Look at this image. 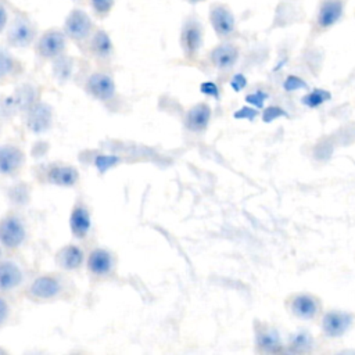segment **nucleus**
I'll list each match as a JSON object with an SVG mask.
<instances>
[{"mask_svg":"<svg viewBox=\"0 0 355 355\" xmlns=\"http://www.w3.org/2000/svg\"><path fill=\"white\" fill-rule=\"evenodd\" d=\"M39 36V26L29 12L12 4L11 15L4 29V44L10 49L24 50L33 46Z\"/></svg>","mask_w":355,"mask_h":355,"instance_id":"f257e3e1","label":"nucleus"},{"mask_svg":"<svg viewBox=\"0 0 355 355\" xmlns=\"http://www.w3.org/2000/svg\"><path fill=\"white\" fill-rule=\"evenodd\" d=\"M204 44V25L197 12H189L180 25L179 46L186 61L194 62Z\"/></svg>","mask_w":355,"mask_h":355,"instance_id":"f03ea898","label":"nucleus"},{"mask_svg":"<svg viewBox=\"0 0 355 355\" xmlns=\"http://www.w3.org/2000/svg\"><path fill=\"white\" fill-rule=\"evenodd\" d=\"M96 26L97 25L94 24L90 14L80 6H76L67 14L62 29L69 42H72L83 53Z\"/></svg>","mask_w":355,"mask_h":355,"instance_id":"7ed1b4c3","label":"nucleus"},{"mask_svg":"<svg viewBox=\"0 0 355 355\" xmlns=\"http://www.w3.org/2000/svg\"><path fill=\"white\" fill-rule=\"evenodd\" d=\"M39 87L32 82L18 85L12 93L0 96V116L11 118L17 114H24L36 101H39Z\"/></svg>","mask_w":355,"mask_h":355,"instance_id":"20e7f679","label":"nucleus"},{"mask_svg":"<svg viewBox=\"0 0 355 355\" xmlns=\"http://www.w3.org/2000/svg\"><path fill=\"white\" fill-rule=\"evenodd\" d=\"M68 42L69 39L62 28L53 26L40 32L32 46L36 60L40 62H51L67 53Z\"/></svg>","mask_w":355,"mask_h":355,"instance_id":"39448f33","label":"nucleus"},{"mask_svg":"<svg viewBox=\"0 0 355 355\" xmlns=\"http://www.w3.org/2000/svg\"><path fill=\"white\" fill-rule=\"evenodd\" d=\"M83 90L93 100L110 103L116 97V83L107 67H98L85 75Z\"/></svg>","mask_w":355,"mask_h":355,"instance_id":"423d86ee","label":"nucleus"},{"mask_svg":"<svg viewBox=\"0 0 355 355\" xmlns=\"http://www.w3.org/2000/svg\"><path fill=\"white\" fill-rule=\"evenodd\" d=\"M65 290L62 276L57 273H43L36 276L25 288L28 300L35 302H47L61 297Z\"/></svg>","mask_w":355,"mask_h":355,"instance_id":"0eeeda50","label":"nucleus"},{"mask_svg":"<svg viewBox=\"0 0 355 355\" xmlns=\"http://www.w3.org/2000/svg\"><path fill=\"white\" fill-rule=\"evenodd\" d=\"M28 239L25 220L15 212H7L0 218V244L7 251L19 250Z\"/></svg>","mask_w":355,"mask_h":355,"instance_id":"6e6552de","label":"nucleus"},{"mask_svg":"<svg viewBox=\"0 0 355 355\" xmlns=\"http://www.w3.org/2000/svg\"><path fill=\"white\" fill-rule=\"evenodd\" d=\"M83 54L93 60L98 67H108L115 57V47L110 33L101 26H96Z\"/></svg>","mask_w":355,"mask_h":355,"instance_id":"1a4fd4ad","label":"nucleus"},{"mask_svg":"<svg viewBox=\"0 0 355 355\" xmlns=\"http://www.w3.org/2000/svg\"><path fill=\"white\" fill-rule=\"evenodd\" d=\"M208 19L219 40H232L236 36V17L227 4L212 3L208 10Z\"/></svg>","mask_w":355,"mask_h":355,"instance_id":"9d476101","label":"nucleus"},{"mask_svg":"<svg viewBox=\"0 0 355 355\" xmlns=\"http://www.w3.org/2000/svg\"><path fill=\"white\" fill-rule=\"evenodd\" d=\"M355 323V315L349 311L329 309L320 316V330L327 338H340L347 334Z\"/></svg>","mask_w":355,"mask_h":355,"instance_id":"9b49d317","label":"nucleus"},{"mask_svg":"<svg viewBox=\"0 0 355 355\" xmlns=\"http://www.w3.org/2000/svg\"><path fill=\"white\" fill-rule=\"evenodd\" d=\"M288 312L300 320H315L322 315V301L311 293H294L287 298Z\"/></svg>","mask_w":355,"mask_h":355,"instance_id":"f8f14e48","label":"nucleus"},{"mask_svg":"<svg viewBox=\"0 0 355 355\" xmlns=\"http://www.w3.org/2000/svg\"><path fill=\"white\" fill-rule=\"evenodd\" d=\"M254 343L257 352L259 354H282L286 352V343L283 341L279 330L263 322L254 324Z\"/></svg>","mask_w":355,"mask_h":355,"instance_id":"ddd939ff","label":"nucleus"},{"mask_svg":"<svg viewBox=\"0 0 355 355\" xmlns=\"http://www.w3.org/2000/svg\"><path fill=\"white\" fill-rule=\"evenodd\" d=\"M207 60L218 72H230L240 60V47L232 40H220L208 51Z\"/></svg>","mask_w":355,"mask_h":355,"instance_id":"4468645a","label":"nucleus"},{"mask_svg":"<svg viewBox=\"0 0 355 355\" xmlns=\"http://www.w3.org/2000/svg\"><path fill=\"white\" fill-rule=\"evenodd\" d=\"M43 179L46 183L51 186L71 189L79 183L80 173L73 165L64 162H53L44 168Z\"/></svg>","mask_w":355,"mask_h":355,"instance_id":"2eb2a0df","label":"nucleus"},{"mask_svg":"<svg viewBox=\"0 0 355 355\" xmlns=\"http://www.w3.org/2000/svg\"><path fill=\"white\" fill-rule=\"evenodd\" d=\"M25 151L15 143L0 144V178L19 175L25 165Z\"/></svg>","mask_w":355,"mask_h":355,"instance_id":"dca6fc26","label":"nucleus"},{"mask_svg":"<svg viewBox=\"0 0 355 355\" xmlns=\"http://www.w3.org/2000/svg\"><path fill=\"white\" fill-rule=\"evenodd\" d=\"M24 119H25L26 128L32 133L35 135L46 133L51 128L53 110L49 104L39 100L24 112Z\"/></svg>","mask_w":355,"mask_h":355,"instance_id":"f3484780","label":"nucleus"},{"mask_svg":"<svg viewBox=\"0 0 355 355\" xmlns=\"http://www.w3.org/2000/svg\"><path fill=\"white\" fill-rule=\"evenodd\" d=\"M68 225L71 234L76 240H85L90 234L93 226L92 214L89 207L83 201H76L71 208Z\"/></svg>","mask_w":355,"mask_h":355,"instance_id":"a211bd4d","label":"nucleus"},{"mask_svg":"<svg viewBox=\"0 0 355 355\" xmlns=\"http://www.w3.org/2000/svg\"><path fill=\"white\" fill-rule=\"evenodd\" d=\"M115 266L114 254L103 247L93 248L86 257V269L93 277H107Z\"/></svg>","mask_w":355,"mask_h":355,"instance_id":"6ab92c4d","label":"nucleus"},{"mask_svg":"<svg viewBox=\"0 0 355 355\" xmlns=\"http://www.w3.org/2000/svg\"><path fill=\"white\" fill-rule=\"evenodd\" d=\"M345 11L344 0H322L316 11V26L327 31L341 21Z\"/></svg>","mask_w":355,"mask_h":355,"instance_id":"aec40b11","label":"nucleus"},{"mask_svg":"<svg viewBox=\"0 0 355 355\" xmlns=\"http://www.w3.org/2000/svg\"><path fill=\"white\" fill-rule=\"evenodd\" d=\"M211 116H212V110H211L209 104H207L204 101L197 103V104L191 105L183 116L184 129L191 133L201 135L208 129Z\"/></svg>","mask_w":355,"mask_h":355,"instance_id":"412c9836","label":"nucleus"},{"mask_svg":"<svg viewBox=\"0 0 355 355\" xmlns=\"http://www.w3.org/2000/svg\"><path fill=\"white\" fill-rule=\"evenodd\" d=\"M54 262L61 270L75 272L83 266L86 262V255L80 245L69 243L58 248L54 255Z\"/></svg>","mask_w":355,"mask_h":355,"instance_id":"4be33fe9","label":"nucleus"},{"mask_svg":"<svg viewBox=\"0 0 355 355\" xmlns=\"http://www.w3.org/2000/svg\"><path fill=\"white\" fill-rule=\"evenodd\" d=\"M25 279L22 268L11 259H0V294L18 288Z\"/></svg>","mask_w":355,"mask_h":355,"instance_id":"5701e85b","label":"nucleus"},{"mask_svg":"<svg viewBox=\"0 0 355 355\" xmlns=\"http://www.w3.org/2000/svg\"><path fill=\"white\" fill-rule=\"evenodd\" d=\"M24 73V64L17 58L10 47L0 46V85L12 82Z\"/></svg>","mask_w":355,"mask_h":355,"instance_id":"b1692460","label":"nucleus"},{"mask_svg":"<svg viewBox=\"0 0 355 355\" xmlns=\"http://www.w3.org/2000/svg\"><path fill=\"white\" fill-rule=\"evenodd\" d=\"M51 73H53V78L60 83V85H64L67 82H69L73 75H75V71L78 68V60L72 55H69L68 53L60 55L58 58L53 60L51 62Z\"/></svg>","mask_w":355,"mask_h":355,"instance_id":"393cba45","label":"nucleus"},{"mask_svg":"<svg viewBox=\"0 0 355 355\" xmlns=\"http://www.w3.org/2000/svg\"><path fill=\"white\" fill-rule=\"evenodd\" d=\"M315 338L306 329L293 331L286 343V352L290 354H309L313 351Z\"/></svg>","mask_w":355,"mask_h":355,"instance_id":"a878e982","label":"nucleus"},{"mask_svg":"<svg viewBox=\"0 0 355 355\" xmlns=\"http://www.w3.org/2000/svg\"><path fill=\"white\" fill-rule=\"evenodd\" d=\"M85 4L89 6L90 12L96 19L103 21L110 17L115 6V0H85Z\"/></svg>","mask_w":355,"mask_h":355,"instance_id":"bb28decb","label":"nucleus"},{"mask_svg":"<svg viewBox=\"0 0 355 355\" xmlns=\"http://www.w3.org/2000/svg\"><path fill=\"white\" fill-rule=\"evenodd\" d=\"M331 98V94L330 92L324 90V89H319V87H315L313 90L308 92L306 94H304L301 97V103L308 107V108H316L322 104H324L326 101H329Z\"/></svg>","mask_w":355,"mask_h":355,"instance_id":"cd10ccee","label":"nucleus"},{"mask_svg":"<svg viewBox=\"0 0 355 355\" xmlns=\"http://www.w3.org/2000/svg\"><path fill=\"white\" fill-rule=\"evenodd\" d=\"M121 162H122L121 157L115 155V154H98L93 159V165L100 175L107 173L108 171L118 166Z\"/></svg>","mask_w":355,"mask_h":355,"instance_id":"c85d7f7f","label":"nucleus"},{"mask_svg":"<svg viewBox=\"0 0 355 355\" xmlns=\"http://www.w3.org/2000/svg\"><path fill=\"white\" fill-rule=\"evenodd\" d=\"M306 87H308L306 82L297 75H288L283 82V89L286 92H297L301 89H306Z\"/></svg>","mask_w":355,"mask_h":355,"instance_id":"c756f323","label":"nucleus"},{"mask_svg":"<svg viewBox=\"0 0 355 355\" xmlns=\"http://www.w3.org/2000/svg\"><path fill=\"white\" fill-rule=\"evenodd\" d=\"M280 116H287V112L277 105H269L262 111V121L266 123H270Z\"/></svg>","mask_w":355,"mask_h":355,"instance_id":"7c9ffc66","label":"nucleus"},{"mask_svg":"<svg viewBox=\"0 0 355 355\" xmlns=\"http://www.w3.org/2000/svg\"><path fill=\"white\" fill-rule=\"evenodd\" d=\"M12 3L10 0H0V35L4 33L7 22L11 15Z\"/></svg>","mask_w":355,"mask_h":355,"instance_id":"2f4dec72","label":"nucleus"},{"mask_svg":"<svg viewBox=\"0 0 355 355\" xmlns=\"http://www.w3.org/2000/svg\"><path fill=\"white\" fill-rule=\"evenodd\" d=\"M200 92L207 96V97H211V98H215V100H219V96H220V89L219 86L212 82V80H205L200 85Z\"/></svg>","mask_w":355,"mask_h":355,"instance_id":"473e14b6","label":"nucleus"},{"mask_svg":"<svg viewBox=\"0 0 355 355\" xmlns=\"http://www.w3.org/2000/svg\"><path fill=\"white\" fill-rule=\"evenodd\" d=\"M266 98H268V93H265V92H262V90H257V92L248 93V94L245 96V101H247L250 105L255 107L257 110L263 107V103H265Z\"/></svg>","mask_w":355,"mask_h":355,"instance_id":"72a5a7b5","label":"nucleus"},{"mask_svg":"<svg viewBox=\"0 0 355 355\" xmlns=\"http://www.w3.org/2000/svg\"><path fill=\"white\" fill-rule=\"evenodd\" d=\"M258 115V111H257V108L255 107H241V108H239L234 114H233V116L236 118V119H248V121H252L255 116Z\"/></svg>","mask_w":355,"mask_h":355,"instance_id":"f704fd0d","label":"nucleus"},{"mask_svg":"<svg viewBox=\"0 0 355 355\" xmlns=\"http://www.w3.org/2000/svg\"><path fill=\"white\" fill-rule=\"evenodd\" d=\"M11 313V308L8 301L0 294V329L8 322Z\"/></svg>","mask_w":355,"mask_h":355,"instance_id":"c9c22d12","label":"nucleus"},{"mask_svg":"<svg viewBox=\"0 0 355 355\" xmlns=\"http://www.w3.org/2000/svg\"><path fill=\"white\" fill-rule=\"evenodd\" d=\"M230 87L234 90V92H241L245 86H247V79L243 73H236L232 76L230 79Z\"/></svg>","mask_w":355,"mask_h":355,"instance_id":"e433bc0d","label":"nucleus"},{"mask_svg":"<svg viewBox=\"0 0 355 355\" xmlns=\"http://www.w3.org/2000/svg\"><path fill=\"white\" fill-rule=\"evenodd\" d=\"M183 1H186V3H187V4H190V6H196V4L204 3V1H207V0H183Z\"/></svg>","mask_w":355,"mask_h":355,"instance_id":"4c0bfd02","label":"nucleus"},{"mask_svg":"<svg viewBox=\"0 0 355 355\" xmlns=\"http://www.w3.org/2000/svg\"><path fill=\"white\" fill-rule=\"evenodd\" d=\"M71 1H73V3H75V4H78V6L85 4V0H71Z\"/></svg>","mask_w":355,"mask_h":355,"instance_id":"58836bf2","label":"nucleus"},{"mask_svg":"<svg viewBox=\"0 0 355 355\" xmlns=\"http://www.w3.org/2000/svg\"><path fill=\"white\" fill-rule=\"evenodd\" d=\"M3 250H4V248H3V245L0 244V259H1V257H3Z\"/></svg>","mask_w":355,"mask_h":355,"instance_id":"ea45409f","label":"nucleus"}]
</instances>
